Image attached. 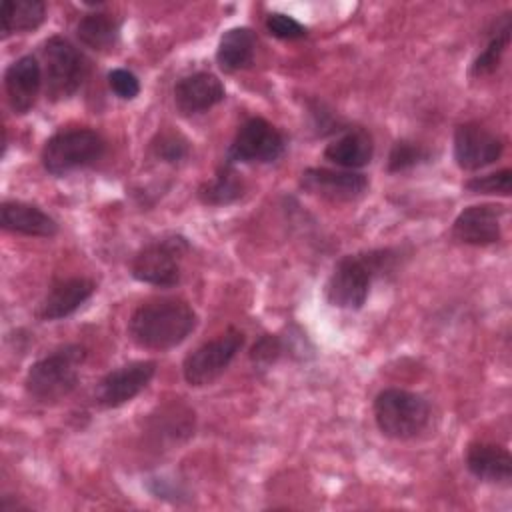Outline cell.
Segmentation results:
<instances>
[{
    "mask_svg": "<svg viewBox=\"0 0 512 512\" xmlns=\"http://www.w3.org/2000/svg\"><path fill=\"white\" fill-rule=\"evenodd\" d=\"M196 328V312L178 298H156L140 304L130 320L128 334L148 350H170L182 344Z\"/></svg>",
    "mask_w": 512,
    "mask_h": 512,
    "instance_id": "cell-1",
    "label": "cell"
},
{
    "mask_svg": "<svg viewBox=\"0 0 512 512\" xmlns=\"http://www.w3.org/2000/svg\"><path fill=\"white\" fill-rule=\"evenodd\" d=\"M392 264V250H372L340 258L326 282V300L336 308L360 310L368 298L372 278L390 270Z\"/></svg>",
    "mask_w": 512,
    "mask_h": 512,
    "instance_id": "cell-2",
    "label": "cell"
},
{
    "mask_svg": "<svg viewBox=\"0 0 512 512\" xmlns=\"http://www.w3.org/2000/svg\"><path fill=\"white\" fill-rule=\"evenodd\" d=\"M84 358L86 350L82 346L68 344L34 362L24 380L28 396L42 404H54L68 396L78 384Z\"/></svg>",
    "mask_w": 512,
    "mask_h": 512,
    "instance_id": "cell-3",
    "label": "cell"
},
{
    "mask_svg": "<svg viewBox=\"0 0 512 512\" xmlns=\"http://www.w3.org/2000/svg\"><path fill=\"white\" fill-rule=\"evenodd\" d=\"M374 420L384 436L392 440H408L426 428L430 406L416 392L386 388L374 400Z\"/></svg>",
    "mask_w": 512,
    "mask_h": 512,
    "instance_id": "cell-4",
    "label": "cell"
},
{
    "mask_svg": "<svg viewBox=\"0 0 512 512\" xmlns=\"http://www.w3.org/2000/svg\"><path fill=\"white\" fill-rule=\"evenodd\" d=\"M104 146L102 136L90 128L60 130L46 140L40 160L46 172L64 176L100 160Z\"/></svg>",
    "mask_w": 512,
    "mask_h": 512,
    "instance_id": "cell-5",
    "label": "cell"
},
{
    "mask_svg": "<svg viewBox=\"0 0 512 512\" xmlns=\"http://www.w3.org/2000/svg\"><path fill=\"white\" fill-rule=\"evenodd\" d=\"M190 250L186 238L166 236L136 252L130 272L138 282L170 288L182 278V260Z\"/></svg>",
    "mask_w": 512,
    "mask_h": 512,
    "instance_id": "cell-6",
    "label": "cell"
},
{
    "mask_svg": "<svg viewBox=\"0 0 512 512\" xmlns=\"http://www.w3.org/2000/svg\"><path fill=\"white\" fill-rule=\"evenodd\" d=\"M44 86L52 102L68 100L78 92L86 78V62L82 54L64 36H52L44 48Z\"/></svg>",
    "mask_w": 512,
    "mask_h": 512,
    "instance_id": "cell-7",
    "label": "cell"
},
{
    "mask_svg": "<svg viewBox=\"0 0 512 512\" xmlns=\"http://www.w3.org/2000/svg\"><path fill=\"white\" fill-rule=\"evenodd\" d=\"M244 344V334L236 328H228L220 336L204 342L184 358L182 374L184 380L194 386H208L218 380L230 362L236 358Z\"/></svg>",
    "mask_w": 512,
    "mask_h": 512,
    "instance_id": "cell-8",
    "label": "cell"
},
{
    "mask_svg": "<svg viewBox=\"0 0 512 512\" xmlns=\"http://www.w3.org/2000/svg\"><path fill=\"white\" fill-rule=\"evenodd\" d=\"M284 148L286 140L276 126L264 118H250L238 128L228 148V164L274 162L284 154Z\"/></svg>",
    "mask_w": 512,
    "mask_h": 512,
    "instance_id": "cell-9",
    "label": "cell"
},
{
    "mask_svg": "<svg viewBox=\"0 0 512 512\" xmlns=\"http://www.w3.org/2000/svg\"><path fill=\"white\" fill-rule=\"evenodd\" d=\"M156 362L138 360L108 372L96 386V400L104 408H118L138 396L154 378Z\"/></svg>",
    "mask_w": 512,
    "mask_h": 512,
    "instance_id": "cell-10",
    "label": "cell"
},
{
    "mask_svg": "<svg viewBox=\"0 0 512 512\" xmlns=\"http://www.w3.org/2000/svg\"><path fill=\"white\" fill-rule=\"evenodd\" d=\"M502 140L478 122H464L454 132V160L462 170H480L502 156Z\"/></svg>",
    "mask_w": 512,
    "mask_h": 512,
    "instance_id": "cell-11",
    "label": "cell"
},
{
    "mask_svg": "<svg viewBox=\"0 0 512 512\" xmlns=\"http://www.w3.org/2000/svg\"><path fill=\"white\" fill-rule=\"evenodd\" d=\"M300 186L314 196L330 202H352L368 188V178L354 170L306 168L300 176Z\"/></svg>",
    "mask_w": 512,
    "mask_h": 512,
    "instance_id": "cell-12",
    "label": "cell"
},
{
    "mask_svg": "<svg viewBox=\"0 0 512 512\" xmlns=\"http://www.w3.org/2000/svg\"><path fill=\"white\" fill-rule=\"evenodd\" d=\"M504 216V206L496 204H476L464 208L454 224L452 236L470 246H488L500 240V218Z\"/></svg>",
    "mask_w": 512,
    "mask_h": 512,
    "instance_id": "cell-13",
    "label": "cell"
},
{
    "mask_svg": "<svg viewBox=\"0 0 512 512\" xmlns=\"http://www.w3.org/2000/svg\"><path fill=\"white\" fill-rule=\"evenodd\" d=\"M4 88L10 108L16 114H26L38 100L42 88V70L34 56L14 60L4 72Z\"/></svg>",
    "mask_w": 512,
    "mask_h": 512,
    "instance_id": "cell-14",
    "label": "cell"
},
{
    "mask_svg": "<svg viewBox=\"0 0 512 512\" xmlns=\"http://www.w3.org/2000/svg\"><path fill=\"white\" fill-rule=\"evenodd\" d=\"M222 82L210 72H194L180 78L174 86V104L184 116L200 114L224 100Z\"/></svg>",
    "mask_w": 512,
    "mask_h": 512,
    "instance_id": "cell-15",
    "label": "cell"
},
{
    "mask_svg": "<svg viewBox=\"0 0 512 512\" xmlns=\"http://www.w3.org/2000/svg\"><path fill=\"white\" fill-rule=\"evenodd\" d=\"M96 290V284L90 278H66L54 284L36 308L40 320H60L78 310Z\"/></svg>",
    "mask_w": 512,
    "mask_h": 512,
    "instance_id": "cell-16",
    "label": "cell"
},
{
    "mask_svg": "<svg viewBox=\"0 0 512 512\" xmlns=\"http://www.w3.org/2000/svg\"><path fill=\"white\" fill-rule=\"evenodd\" d=\"M0 224L4 230L24 236H40L50 238L58 232V224L52 216L40 210L34 204L10 200L0 208Z\"/></svg>",
    "mask_w": 512,
    "mask_h": 512,
    "instance_id": "cell-17",
    "label": "cell"
},
{
    "mask_svg": "<svg viewBox=\"0 0 512 512\" xmlns=\"http://www.w3.org/2000/svg\"><path fill=\"white\" fill-rule=\"evenodd\" d=\"M466 468L484 482L506 484L512 478V456L504 446L474 442L466 450Z\"/></svg>",
    "mask_w": 512,
    "mask_h": 512,
    "instance_id": "cell-18",
    "label": "cell"
},
{
    "mask_svg": "<svg viewBox=\"0 0 512 512\" xmlns=\"http://www.w3.org/2000/svg\"><path fill=\"white\" fill-rule=\"evenodd\" d=\"M372 156H374V140L362 128L346 130L336 140H332L324 150V158L334 162L336 166H342L344 170L362 168L370 164Z\"/></svg>",
    "mask_w": 512,
    "mask_h": 512,
    "instance_id": "cell-19",
    "label": "cell"
},
{
    "mask_svg": "<svg viewBox=\"0 0 512 512\" xmlns=\"http://www.w3.org/2000/svg\"><path fill=\"white\" fill-rule=\"evenodd\" d=\"M256 38L250 28L236 26L222 34L216 50V62L224 72H238L252 64Z\"/></svg>",
    "mask_w": 512,
    "mask_h": 512,
    "instance_id": "cell-20",
    "label": "cell"
},
{
    "mask_svg": "<svg viewBox=\"0 0 512 512\" xmlns=\"http://www.w3.org/2000/svg\"><path fill=\"white\" fill-rule=\"evenodd\" d=\"M0 18L2 36L14 32H30L44 22L46 4L42 0H4Z\"/></svg>",
    "mask_w": 512,
    "mask_h": 512,
    "instance_id": "cell-21",
    "label": "cell"
},
{
    "mask_svg": "<svg viewBox=\"0 0 512 512\" xmlns=\"http://www.w3.org/2000/svg\"><path fill=\"white\" fill-rule=\"evenodd\" d=\"M118 22L106 12H90L80 18L76 26L78 40L98 52L110 50L118 40Z\"/></svg>",
    "mask_w": 512,
    "mask_h": 512,
    "instance_id": "cell-22",
    "label": "cell"
},
{
    "mask_svg": "<svg viewBox=\"0 0 512 512\" xmlns=\"http://www.w3.org/2000/svg\"><path fill=\"white\" fill-rule=\"evenodd\" d=\"M244 194V184L236 176V172L230 168V164H224L214 178L206 180L198 188V198L202 204L208 206H224L236 202Z\"/></svg>",
    "mask_w": 512,
    "mask_h": 512,
    "instance_id": "cell-23",
    "label": "cell"
},
{
    "mask_svg": "<svg viewBox=\"0 0 512 512\" xmlns=\"http://www.w3.org/2000/svg\"><path fill=\"white\" fill-rule=\"evenodd\" d=\"M508 42H510V18L506 14L502 18V22L496 24V32L488 40L486 48L472 62V70H470L472 76H488V74H492L500 66V60H502V54H504Z\"/></svg>",
    "mask_w": 512,
    "mask_h": 512,
    "instance_id": "cell-24",
    "label": "cell"
},
{
    "mask_svg": "<svg viewBox=\"0 0 512 512\" xmlns=\"http://www.w3.org/2000/svg\"><path fill=\"white\" fill-rule=\"evenodd\" d=\"M430 158V152L412 140H398L390 154H388V170L390 172H404L408 168H414Z\"/></svg>",
    "mask_w": 512,
    "mask_h": 512,
    "instance_id": "cell-25",
    "label": "cell"
},
{
    "mask_svg": "<svg viewBox=\"0 0 512 512\" xmlns=\"http://www.w3.org/2000/svg\"><path fill=\"white\" fill-rule=\"evenodd\" d=\"M152 146V152L156 158L164 160V162H170V164H176L180 160H184L188 156V140L174 132V130H164V132H158L156 138L150 142Z\"/></svg>",
    "mask_w": 512,
    "mask_h": 512,
    "instance_id": "cell-26",
    "label": "cell"
},
{
    "mask_svg": "<svg viewBox=\"0 0 512 512\" xmlns=\"http://www.w3.org/2000/svg\"><path fill=\"white\" fill-rule=\"evenodd\" d=\"M464 186L472 194H500V196H508L510 190H512V172L508 168H504V170H498V172H492V174L474 176Z\"/></svg>",
    "mask_w": 512,
    "mask_h": 512,
    "instance_id": "cell-27",
    "label": "cell"
},
{
    "mask_svg": "<svg viewBox=\"0 0 512 512\" xmlns=\"http://www.w3.org/2000/svg\"><path fill=\"white\" fill-rule=\"evenodd\" d=\"M266 30L280 40H298L306 36V28L292 16L282 12H272L266 18Z\"/></svg>",
    "mask_w": 512,
    "mask_h": 512,
    "instance_id": "cell-28",
    "label": "cell"
},
{
    "mask_svg": "<svg viewBox=\"0 0 512 512\" xmlns=\"http://www.w3.org/2000/svg\"><path fill=\"white\" fill-rule=\"evenodd\" d=\"M108 84L112 88V92L122 98V100H132L138 96L140 92V82L138 78L130 72V70H124V68H116L108 74Z\"/></svg>",
    "mask_w": 512,
    "mask_h": 512,
    "instance_id": "cell-29",
    "label": "cell"
},
{
    "mask_svg": "<svg viewBox=\"0 0 512 512\" xmlns=\"http://www.w3.org/2000/svg\"><path fill=\"white\" fill-rule=\"evenodd\" d=\"M280 352H282L280 340L276 336H272V334H264L252 346L250 358H252V362H256L260 366H268V364H272L280 356Z\"/></svg>",
    "mask_w": 512,
    "mask_h": 512,
    "instance_id": "cell-30",
    "label": "cell"
}]
</instances>
